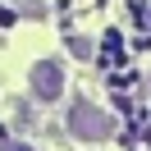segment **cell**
Listing matches in <instances>:
<instances>
[{
  "label": "cell",
  "mask_w": 151,
  "mask_h": 151,
  "mask_svg": "<svg viewBox=\"0 0 151 151\" xmlns=\"http://www.w3.org/2000/svg\"><path fill=\"white\" fill-rule=\"evenodd\" d=\"M73 55H92V41H87V37H73Z\"/></svg>",
  "instance_id": "3957f363"
},
{
  "label": "cell",
  "mask_w": 151,
  "mask_h": 151,
  "mask_svg": "<svg viewBox=\"0 0 151 151\" xmlns=\"http://www.w3.org/2000/svg\"><path fill=\"white\" fill-rule=\"evenodd\" d=\"M5 151H37L32 142H5Z\"/></svg>",
  "instance_id": "277c9868"
},
{
  "label": "cell",
  "mask_w": 151,
  "mask_h": 151,
  "mask_svg": "<svg viewBox=\"0 0 151 151\" xmlns=\"http://www.w3.org/2000/svg\"><path fill=\"white\" fill-rule=\"evenodd\" d=\"M69 133H73L78 142H105L114 133V119L101 105H92V101H73L69 105Z\"/></svg>",
  "instance_id": "6da1fadb"
},
{
  "label": "cell",
  "mask_w": 151,
  "mask_h": 151,
  "mask_svg": "<svg viewBox=\"0 0 151 151\" xmlns=\"http://www.w3.org/2000/svg\"><path fill=\"white\" fill-rule=\"evenodd\" d=\"M28 87H32V96L41 105H55L64 96V64L60 60H37L32 73H28Z\"/></svg>",
  "instance_id": "7a4b0ae2"
}]
</instances>
